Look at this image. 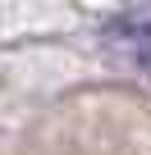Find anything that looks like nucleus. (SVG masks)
I'll return each instance as SVG.
<instances>
[{
    "label": "nucleus",
    "instance_id": "nucleus-1",
    "mask_svg": "<svg viewBox=\"0 0 151 155\" xmlns=\"http://www.w3.org/2000/svg\"><path fill=\"white\" fill-rule=\"evenodd\" d=\"M101 37H105V46L119 50L137 73L151 78V5H137V9H128V14H115V18L101 28Z\"/></svg>",
    "mask_w": 151,
    "mask_h": 155
}]
</instances>
